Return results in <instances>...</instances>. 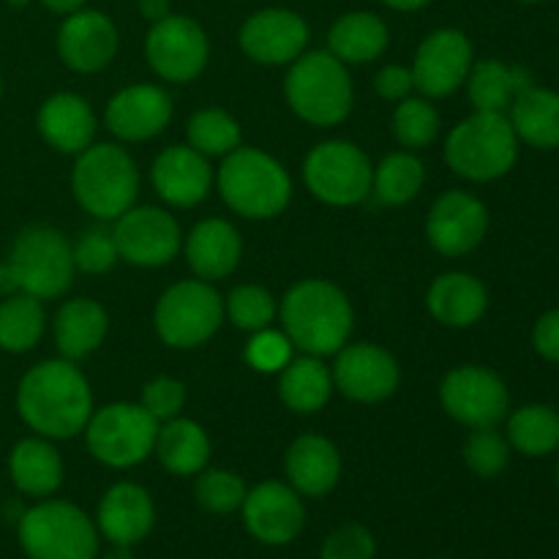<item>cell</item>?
<instances>
[{"mask_svg": "<svg viewBox=\"0 0 559 559\" xmlns=\"http://www.w3.org/2000/svg\"><path fill=\"white\" fill-rule=\"evenodd\" d=\"M533 349L549 364L559 366V309L546 311L533 328Z\"/></svg>", "mask_w": 559, "mask_h": 559, "instance_id": "cell-48", "label": "cell"}, {"mask_svg": "<svg viewBox=\"0 0 559 559\" xmlns=\"http://www.w3.org/2000/svg\"><path fill=\"white\" fill-rule=\"evenodd\" d=\"M489 207L464 189H448L426 216V238L442 257H464L484 243L489 233Z\"/></svg>", "mask_w": 559, "mask_h": 559, "instance_id": "cell-17", "label": "cell"}, {"mask_svg": "<svg viewBox=\"0 0 559 559\" xmlns=\"http://www.w3.org/2000/svg\"><path fill=\"white\" fill-rule=\"evenodd\" d=\"M109 333V314L98 300L71 298L55 311L52 338L60 358L85 360L96 353Z\"/></svg>", "mask_w": 559, "mask_h": 559, "instance_id": "cell-28", "label": "cell"}, {"mask_svg": "<svg viewBox=\"0 0 559 559\" xmlns=\"http://www.w3.org/2000/svg\"><path fill=\"white\" fill-rule=\"evenodd\" d=\"M251 538L265 546H287L306 524V508L298 491L282 480H262L246 491L240 506Z\"/></svg>", "mask_w": 559, "mask_h": 559, "instance_id": "cell-20", "label": "cell"}, {"mask_svg": "<svg viewBox=\"0 0 559 559\" xmlns=\"http://www.w3.org/2000/svg\"><path fill=\"white\" fill-rule=\"evenodd\" d=\"M374 164L349 140L317 142L304 158V183L314 200L331 207H355L371 194Z\"/></svg>", "mask_w": 559, "mask_h": 559, "instance_id": "cell-11", "label": "cell"}, {"mask_svg": "<svg viewBox=\"0 0 559 559\" xmlns=\"http://www.w3.org/2000/svg\"><path fill=\"white\" fill-rule=\"evenodd\" d=\"M508 120L516 131L519 142L535 151H557L559 147V93L549 87L530 85L513 98L508 107Z\"/></svg>", "mask_w": 559, "mask_h": 559, "instance_id": "cell-32", "label": "cell"}, {"mask_svg": "<svg viewBox=\"0 0 559 559\" xmlns=\"http://www.w3.org/2000/svg\"><path fill=\"white\" fill-rule=\"evenodd\" d=\"M145 58L153 74L164 82L189 85L211 60V38L205 27L186 14H169L153 22L145 36Z\"/></svg>", "mask_w": 559, "mask_h": 559, "instance_id": "cell-12", "label": "cell"}, {"mask_svg": "<svg viewBox=\"0 0 559 559\" xmlns=\"http://www.w3.org/2000/svg\"><path fill=\"white\" fill-rule=\"evenodd\" d=\"M156 524V506H153L151 491L140 484L120 480L104 491L96 511L98 535L112 546H136L151 535Z\"/></svg>", "mask_w": 559, "mask_h": 559, "instance_id": "cell-23", "label": "cell"}, {"mask_svg": "<svg viewBox=\"0 0 559 559\" xmlns=\"http://www.w3.org/2000/svg\"><path fill=\"white\" fill-rule=\"evenodd\" d=\"M374 535L364 524H342L322 544L320 559H374Z\"/></svg>", "mask_w": 559, "mask_h": 559, "instance_id": "cell-46", "label": "cell"}, {"mask_svg": "<svg viewBox=\"0 0 559 559\" xmlns=\"http://www.w3.org/2000/svg\"><path fill=\"white\" fill-rule=\"evenodd\" d=\"M519 3H527V5H535V3H544V0H519Z\"/></svg>", "mask_w": 559, "mask_h": 559, "instance_id": "cell-55", "label": "cell"}, {"mask_svg": "<svg viewBox=\"0 0 559 559\" xmlns=\"http://www.w3.org/2000/svg\"><path fill=\"white\" fill-rule=\"evenodd\" d=\"M216 189L224 205L240 218L267 222L293 202V175L262 147H235L216 169Z\"/></svg>", "mask_w": 559, "mask_h": 559, "instance_id": "cell-3", "label": "cell"}, {"mask_svg": "<svg viewBox=\"0 0 559 559\" xmlns=\"http://www.w3.org/2000/svg\"><path fill=\"white\" fill-rule=\"evenodd\" d=\"M5 3H9L11 9H25V5L31 3V0H5Z\"/></svg>", "mask_w": 559, "mask_h": 559, "instance_id": "cell-54", "label": "cell"}, {"mask_svg": "<svg viewBox=\"0 0 559 559\" xmlns=\"http://www.w3.org/2000/svg\"><path fill=\"white\" fill-rule=\"evenodd\" d=\"M136 11H140L142 20H147L153 25V22L173 14V0H136Z\"/></svg>", "mask_w": 559, "mask_h": 559, "instance_id": "cell-49", "label": "cell"}, {"mask_svg": "<svg viewBox=\"0 0 559 559\" xmlns=\"http://www.w3.org/2000/svg\"><path fill=\"white\" fill-rule=\"evenodd\" d=\"M426 167L413 151L388 153L371 175V194L388 207H402L424 191Z\"/></svg>", "mask_w": 559, "mask_h": 559, "instance_id": "cell-37", "label": "cell"}, {"mask_svg": "<svg viewBox=\"0 0 559 559\" xmlns=\"http://www.w3.org/2000/svg\"><path fill=\"white\" fill-rule=\"evenodd\" d=\"M278 322L295 353L328 358L353 336L355 309L338 284L328 278H300L284 293Z\"/></svg>", "mask_w": 559, "mask_h": 559, "instance_id": "cell-2", "label": "cell"}, {"mask_svg": "<svg viewBox=\"0 0 559 559\" xmlns=\"http://www.w3.org/2000/svg\"><path fill=\"white\" fill-rule=\"evenodd\" d=\"M3 289H11V284H9V273H5V262L0 260V293H3Z\"/></svg>", "mask_w": 559, "mask_h": 559, "instance_id": "cell-53", "label": "cell"}, {"mask_svg": "<svg viewBox=\"0 0 559 559\" xmlns=\"http://www.w3.org/2000/svg\"><path fill=\"white\" fill-rule=\"evenodd\" d=\"M519 136L502 112H473L459 120L445 136L442 156L464 180L495 183L506 178L519 162Z\"/></svg>", "mask_w": 559, "mask_h": 559, "instance_id": "cell-6", "label": "cell"}, {"mask_svg": "<svg viewBox=\"0 0 559 559\" xmlns=\"http://www.w3.org/2000/svg\"><path fill=\"white\" fill-rule=\"evenodd\" d=\"M36 129L52 151L63 153V156H76L96 142L98 118L85 96L60 91L44 98L36 115Z\"/></svg>", "mask_w": 559, "mask_h": 559, "instance_id": "cell-25", "label": "cell"}, {"mask_svg": "<svg viewBox=\"0 0 559 559\" xmlns=\"http://www.w3.org/2000/svg\"><path fill=\"white\" fill-rule=\"evenodd\" d=\"M440 404L448 418L467 429L497 426L508 418L511 391L497 371L486 366L462 364L448 371L440 382Z\"/></svg>", "mask_w": 559, "mask_h": 559, "instance_id": "cell-13", "label": "cell"}, {"mask_svg": "<svg viewBox=\"0 0 559 559\" xmlns=\"http://www.w3.org/2000/svg\"><path fill=\"white\" fill-rule=\"evenodd\" d=\"M9 284L16 293L38 300H55L74 284L76 265L71 240L49 224H31L11 243L5 257Z\"/></svg>", "mask_w": 559, "mask_h": 559, "instance_id": "cell-7", "label": "cell"}, {"mask_svg": "<svg viewBox=\"0 0 559 559\" xmlns=\"http://www.w3.org/2000/svg\"><path fill=\"white\" fill-rule=\"evenodd\" d=\"M333 374L317 355H295L278 371V399L295 415H314L331 402Z\"/></svg>", "mask_w": 559, "mask_h": 559, "instance_id": "cell-33", "label": "cell"}, {"mask_svg": "<svg viewBox=\"0 0 559 559\" xmlns=\"http://www.w3.org/2000/svg\"><path fill=\"white\" fill-rule=\"evenodd\" d=\"M153 453H156V459L169 475L191 478V475L202 473L211 464L213 445L205 426L178 415V418L158 424Z\"/></svg>", "mask_w": 559, "mask_h": 559, "instance_id": "cell-31", "label": "cell"}, {"mask_svg": "<svg viewBox=\"0 0 559 559\" xmlns=\"http://www.w3.org/2000/svg\"><path fill=\"white\" fill-rule=\"evenodd\" d=\"M475 63L473 41L459 27H437L418 44L413 58L415 91L426 98H448L464 87Z\"/></svg>", "mask_w": 559, "mask_h": 559, "instance_id": "cell-15", "label": "cell"}, {"mask_svg": "<svg viewBox=\"0 0 559 559\" xmlns=\"http://www.w3.org/2000/svg\"><path fill=\"white\" fill-rule=\"evenodd\" d=\"M246 364L260 374H278L289 360L295 358V347L287 338V333L276 331V328H265V331L249 333L246 342Z\"/></svg>", "mask_w": 559, "mask_h": 559, "instance_id": "cell-44", "label": "cell"}, {"mask_svg": "<svg viewBox=\"0 0 559 559\" xmlns=\"http://www.w3.org/2000/svg\"><path fill=\"white\" fill-rule=\"evenodd\" d=\"M533 85L530 74L516 66H508L506 60L484 58L475 60L469 69L467 82V98L473 104V112H508L513 98Z\"/></svg>", "mask_w": 559, "mask_h": 559, "instance_id": "cell-34", "label": "cell"}, {"mask_svg": "<svg viewBox=\"0 0 559 559\" xmlns=\"http://www.w3.org/2000/svg\"><path fill=\"white\" fill-rule=\"evenodd\" d=\"M374 91L382 102H393V104H399L402 98L413 96V91H415L413 69H409V66H402V63L382 66V69L374 74Z\"/></svg>", "mask_w": 559, "mask_h": 559, "instance_id": "cell-47", "label": "cell"}, {"mask_svg": "<svg viewBox=\"0 0 559 559\" xmlns=\"http://www.w3.org/2000/svg\"><path fill=\"white\" fill-rule=\"evenodd\" d=\"M71 254H74L76 273L87 276H104L120 262L112 227H87L80 238L71 240Z\"/></svg>", "mask_w": 559, "mask_h": 559, "instance_id": "cell-43", "label": "cell"}, {"mask_svg": "<svg viewBox=\"0 0 559 559\" xmlns=\"http://www.w3.org/2000/svg\"><path fill=\"white\" fill-rule=\"evenodd\" d=\"M391 44L385 20L374 11H347L328 31V52L344 66H366L382 58Z\"/></svg>", "mask_w": 559, "mask_h": 559, "instance_id": "cell-30", "label": "cell"}, {"mask_svg": "<svg viewBox=\"0 0 559 559\" xmlns=\"http://www.w3.org/2000/svg\"><path fill=\"white\" fill-rule=\"evenodd\" d=\"M55 47H58L60 63L69 71H74V74H98V71L112 66L120 47V36L115 22L104 11L85 5V9L63 16Z\"/></svg>", "mask_w": 559, "mask_h": 559, "instance_id": "cell-19", "label": "cell"}, {"mask_svg": "<svg viewBox=\"0 0 559 559\" xmlns=\"http://www.w3.org/2000/svg\"><path fill=\"white\" fill-rule=\"evenodd\" d=\"M333 388L349 402L380 404L402 385V366L374 342L344 344L333 360Z\"/></svg>", "mask_w": 559, "mask_h": 559, "instance_id": "cell-16", "label": "cell"}, {"mask_svg": "<svg viewBox=\"0 0 559 559\" xmlns=\"http://www.w3.org/2000/svg\"><path fill=\"white\" fill-rule=\"evenodd\" d=\"M120 260L134 267H164L183 249L178 218L158 205H131L112 222Z\"/></svg>", "mask_w": 559, "mask_h": 559, "instance_id": "cell-14", "label": "cell"}, {"mask_svg": "<svg viewBox=\"0 0 559 559\" xmlns=\"http://www.w3.org/2000/svg\"><path fill=\"white\" fill-rule=\"evenodd\" d=\"M38 3H41L47 11H52V14L69 16V14H74V11L85 9L87 0H38Z\"/></svg>", "mask_w": 559, "mask_h": 559, "instance_id": "cell-50", "label": "cell"}, {"mask_svg": "<svg viewBox=\"0 0 559 559\" xmlns=\"http://www.w3.org/2000/svg\"><path fill=\"white\" fill-rule=\"evenodd\" d=\"M224 317L233 322L238 331L257 333L265 331L276 322L278 300L262 284H238L233 293L224 298Z\"/></svg>", "mask_w": 559, "mask_h": 559, "instance_id": "cell-40", "label": "cell"}, {"mask_svg": "<svg viewBox=\"0 0 559 559\" xmlns=\"http://www.w3.org/2000/svg\"><path fill=\"white\" fill-rule=\"evenodd\" d=\"M311 27L293 9H260L240 25L238 44L257 66H289L306 52Z\"/></svg>", "mask_w": 559, "mask_h": 559, "instance_id": "cell-18", "label": "cell"}, {"mask_svg": "<svg viewBox=\"0 0 559 559\" xmlns=\"http://www.w3.org/2000/svg\"><path fill=\"white\" fill-rule=\"evenodd\" d=\"M104 559H134V557H131L129 546H115V549H109L107 555H104Z\"/></svg>", "mask_w": 559, "mask_h": 559, "instance_id": "cell-52", "label": "cell"}, {"mask_svg": "<svg viewBox=\"0 0 559 559\" xmlns=\"http://www.w3.org/2000/svg\"><path fill=\"white\" fill-rule=\"evenodd\" d=\"M186 140L205 158H224L240 147L243 131L235 115L222 107H202L186 123Z\"/></svg>", "mask_w": 559, "mask_h": 559, "instance_id": "cell-38", "label": "cell"}, {"mask_svg": "<svg viewBox=\"0 0 559 559\" xmlns=\"http://www.w3.org/2000/svg\"><path fill=\"white\" fill-rule=\"evenodd\" d=\"M151 183L158 200L169 207H194L207 200L216 183V173L211 167V158L197 153L194 147L169 145L153 158Z\"/></svg>", "mask_w": 559, "mask_h": 559, "instance_id": "cell-22", "label": "cell"}, {"mask_svg": "<svg viewBox=\"0 0 559 559\" xmlns=\"http://www.w3.org/2000/svg\"><path fill=\"white\" fill-rule=\"evenodd\" d=\"M284 473L300 497H325L342 478V453L322 435H300L284 456Z\"/></svg>", "mask_w": 559, "mask_h": 559, "instance_id": "cell-26", "label": "cell"}, {"mask_svg": "<svg viewBox=\"0 0 559 559\" xmlns=\"http://www.w3.org/2000/svg\"><path fill=\"white\" fill-rule=\"evenodd\" d=\"M82 435L98 464L109 469H131L153 453L158 420L140 402H112L93 409Z\"/></svg>", "mask_w": 559, "mask_h": 559, "instance_id": "cell-10", "label": "cell"}, {"mask_svg": "<svg viewBox=\"0 0 559 559\" xmlns=\"http://www.w3.org/2000/svg\"><path fill=\"white\" fill-rule=\"evenodd\" d=\"M16 538L31 559H98V527L82 508L47 500L27 508Z\"/></svg>", "mask_w": 559, "mask_h": 559, "instance_id": "cell-9", "label": "cell"}, {"mask_svg": "<svg viewBox=\"0 0 559 559\" xmlns=\"http://www.w3.org/2000/svg\"><path fill=\"white\" fill-rule=\"evenodd\" d=\"M186 402H189V391H186V385L178 380V377H169V374L147 380L140 393V404L158 420V424L183 415Z\"/></svg>", "mask_w": 559, "mask_h": 559, "instance_id": "cell-45", "label": "cell"}, {"mask_svg": "<svg viewBox=\"0 0 559 559\" xmlns=\"http://www.w3.org/2000/svg\"><path fill=\"white\" fill-rule=\"evenodd\" d=\"M511 442H508V437L502 431H497V426L469 429V437L464 440L462 448L467 469L484 480L500 478L508 469V464H511Z\"/></svg>", "mask_w": 559, "mask_h": 559, "instance_id": "cell-41", "label": "cell"}, {"mask_svg": "<svg viewBox=\"0 0 559 559\" xmlns=\"http://www.w3.org/2000/svg\"><path fill=\"white\" fill-rule=\"evenodd\" d=\"M284 98L295 118L317 129H333L353 112L355 85L349 66L333 58L328 49L304 52L293 60L284 76Z\"/></svg>", "mask_w": 559, "mask_h": 559, "instance_id": "cell-5", "label": "cell"}, {"mask_svg": "<svg viewBox=\"0 0 559 559\" xmlns=\"http://www.w3.org/2000/svg\"><path fill=\"white\" fill-rule=\"evenodd\" d=\"M47 331L44 300L14 293L0 300V349L9 355H25L41 342Z\"/></svg>", "mask_w": 559, "mask_h": 559, "instance_id": "cell-36", "label": "cell"}, {"mask_svg": "<svg viewBox=\"0 0 559 559\" xmlns=\"http://www.w3.org/2000/svg\"><path fill=\"white\" fill-rule=\"evenodd\" d=\"M382 5L393 11H420L431 3V0H380Z\"/></svg>", "mask_w": 559, "mask_h": 559, "instance_id": "cell-51", "label": "cell"}, {"mask_svg": "<svg viewBox=\"0 0 559 559\" xmlns=\"http://www.w3.org/2000/svg\"><path fill=\"white\" fill-rule=\"evenodd\" d=\"M557 486H559V462H557Z\"/></svg>", "mask_w": 559, "mask_h": 559, "instance_id": "cell-57", "label": "cell"}, {"mask_svg": "<svg viewBox=\"0 0 559 559\" xmlns=\"http://www.w3.org/2000/svg\"><path fill=\"white\" fill-rule=\"evenodd\" d=\"M224 298L211 282L183 278L158 295L153 309L156 336L169 349H197L211 342L224 325Z\"/></svg>", "mask_w": 559, "mask_h": 559, "instance_id": "cell-8", "label": "cell"}, {"mask_svg": "<svg viewBox=\"0 0 559 559\" xmlns=\"http://www.w3.org/2000/svg\"><path fill=\"white\" fill-rule=\"evenodd\" d=\"M93 409V388L74 360H41L31 366L16 385V413L22 424L52 442L80 437Z\"/></svg>", "mask_w": 559, "mask_h": 559, "instance_id": "cell-1", "label": "cell"}, {"mask_svg": "<svg viewBox=\"0 0 559 559\" xmlns=\"http://www.w3.org/2000/svg\"><path fill=\"white\" fill-rule=\"evenodd\" d=\"M63 456L47 437H25L9 453V478L27 497H49L63 484Z\"/></svg>", "mask_w": 559, "mask_h": 559, "instance_id": "cell-29", "label": "cell"}, {"mask_svg": "<svg viewBox=\"0 0 559 559\" xmlns=\"http://www.w3.org/2000/svg\"><path fill=\"white\" fill-rule=\"evenodd\" d=\"M0 98H3V74H0Z\"/></svg>", "mask_w": 559, "mask_h": 559, "instance_id": "cell-56", "label": "cell"}, {"mask_svg": "<svg viewBox=\"0 0 559 559\" xmlns=\"http://www.w3.org/2000/svg\"><path fill=\"white\" fill-rule=\"evenodd\" d=\"M426 309L445 328H473L489 311V289L473 273L448 271L431 282Z\"/></svg>", "mask_w": 559, "mask_h": 559, "instance_id": "cell-27", "label": "cell"}, {"mask_svg": "<svg viewBox=\"0 0 559 559\" xmlns=\"http://www.w3.org/2000/svg\"><path fill=\"white\" fill-rule=\"evenodd\" d=\"M173 120V98L162 85L134 82L115 93L104 109L109 134L120 142H147Z\"/></svg>", "mask_w": 559, "mask_h": 559, "instance_id": "cell-21", "label": "cell"}, {"mask_svg": "<svg viewBox=\"0 0 559 559\" xmlns=\"http://www.w3.org/2000/svg\"><path fill=\"white\" fill-rule=\"evenodd\" d=\"M440 112L426 96H407L393 109V136L402 151H424L440 136Z\"/></svg>", "mask_w": 559, "mask_h": 559, "instance_id": "cell-39", "label": "cell"}, {"mask_svg": "<svg viewBox=\"0 0 559 559\" xmlns=\"http://www.w3.org/2000/svg\"><path fill=\"white\" fill-rule=\"evenodd\" d=\"M508 442L527 459H546L559 451V409L551 404H522L508 415Z\"/></svg>", "mask_w": 559, "mask_h": 559, "instance_id": "cell-35", "label": "cell"}, {"mask_svg": "<svg viewBox=\"0 0 559 559\" xmlns=\"http://www.w3.org/2000/svg\"><path fill=\"white\" fill-rule=\"evenodd\" d=\"M246 484L240 475L233 469L222 467H205L197 473L194 480V500L200 502L202 511L216 513V516H227V513L240 511L246 500Z\"/></svg>", "mask_w": 559, "mask_h": 559, "instance_id": "cell-42", "label": "cell"}, {"mask_svg": "<svg viewBox=\"0 0 559 559\" xmlns=\"http://www.w3.org/2000/svg\"><path fill=\"white\" fill-rule=\"evenodd\" d=\"M140 186V167L118 142H93L74 156L71 194L96 222L112 224L123 216L131 205H136Z\"/></svg>", "mask_w": 559, "mask_h": 559, "instance_id": "cell-4", "label": "cell"}, {"mask_svg": "<svg viewBox=\"0 0 559 559\" xmlns=\"http://www.w3.org/2000/svg\"><path fill=\"white\" fill-rule=\"evenodd\" d=\"M180 251H183L191 273L202 282L213 284L238 271L240 257H243V238L227 218H202L191 227L189 235H183Z\"/></svg>", "mask_w": 559, "mask_h": 559, "instance_id": "cell-24", "label": "cell"}]
</instances>
